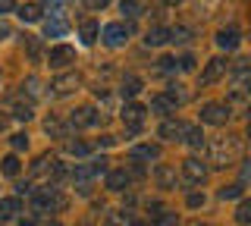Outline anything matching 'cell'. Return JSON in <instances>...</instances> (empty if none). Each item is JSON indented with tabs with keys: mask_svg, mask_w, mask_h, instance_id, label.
<instances>
[{
	"mask_svg": "<svg viewBox=\"0 0 251 226\" xmlns=\"http://www.w3.org/2000/svg\"><path fill=\"white\" fill-rule=\"evenodd\" d=\"M207 154H210V163H214V167H232V160L242 157V138H235V135L214 138V142L207 145Z\"/></svg>",
	"mask_w": 251,
	"mask_h": 226,
	"instance_id": "obj_1",
	"label": "cell"
},
{
	"mask_svg": "<svg viewBox=\"0 0 251 226\" xmlns=\"http://www.w3.org/2000/svg\"><path fill=\"white\" fill-rule=\"evenodd\" d=\"M28 198H31V207H35L38 214H53V210H63V207H66V198H63L60 189H53V185L31 189Z\"/></svg>",
	"mask_w": 251,
	"mask_h": 226,
	"instance_id": "obj_2",
	"label": "cell"
},
{
	"mask_svg": "<svg viewBox=\"0 0 251 226\" xmlns=\"http://www.w3.org/2000/svg\"><path fill=\"white\" fill-rule=\"evenodd\" d=\"M98 35H100V41H104L107 48H123V44L132 38V25L129 22H110V25H104Z\"/></svg>",
	"mask_w": 251,
	"mask_h": 226,
	"instance_id": "obj_3",
	"label": "cell"
},
{
	"mask_svg": "<svg viewBox=\"0 0 251 226\" xmlns=\"http://www.w3.org/2000/svg\"><path fill=\"white\" fill-rule=\"evenodd\" d=\"M145 113H148V107L145 104H126L123 107V123H126V129L135 135V132H141V123H145Z\"/></svg>",
	"mask_w": 251,
	"mask_h": 226,
	"instance_id": "obj_4",
	"label": "cell"
},
{
	"mask_svg": "<svg viewBox=\"0 0 251 226\" xmlns=\"http://www.w3.org/2000/svg\"><path fill=\"white\" fill-rule=\"evenodd\" d=\"M201 123L226 126V123H229V104H204L201 107Z\"/></svg>",
	"mask_w": 251,
	"mask_h": 226,
	"instance_id": "obj_5",
	"label": "cell"
},
{
	"mask_svg": "<svg viewBox=\"0 0 251 226\" xmlns=\"http://www.w3.org/2000/svg\"><path fill=\"white\" fill-rule=\"evenodd\" d=\"M47 63L53 69H63V66L75 63V48H69V44H53V48L47 50Z\"/></svg>",
	"mask_w": 251,
	"mask_h": 226,
	"instance_id": "obj_6",
	"label": "cell"
},
{
	"mask_svg": "<svg viewBox=\"0 0 251 226\" xmlns=\"http://www.w3.org/2000/svg\"><path fill=\"white\" fill-rule=\"evenodd\" d=\"M226 69H229V63H226L223 57L207 60V66H204V73H201V85H214V82H220V79L226 75Z\"/></svg>",
	"mask_w": 251,
	"mask_h": 226,
	"instance_id": "obj_7",
	"label": "cell"
},
{
	"mask_svg": "<svg viewBox=\"0 0 251 226\" xmlns=\"http://www.w3.org/2000/svg\"><path fill=\"white\" fill-rule=\"evenodd\" d=\"M69 123H73L75 129H91L100 123V116L94 107H78V110H73V116H69Z\"/></svg>",
	"mask_w": 251,
	"mask_h": 226,
	"instance_id": "obj_8",
	"label": "cell"
},
{
	"mask_svg": "<svg viewBox=\"0 0 251 226\" xmlns=\"http://www.w3.org/2000/svg\"><path fill=\"white\" fill-rule=\"evenodd\" d=\"M204 176H207V167H204L198 157H188L182 163V179H185V182L198 185V182H204Z\"/></svg>",
	"mask_w": 251,
	"mask_h": 226,
	"instance_id": "obj_9",
	"label": "cell"
},
{
	"mask_svg": "<svg viewBox=\"0 0 251 226\" xmlns=\"http://www.w3.org/2000/svg\"><path fill=\"white\" fill-rule=\"evenodd\" d=\"M78 88V75L75 73H63V75H57V79H53L50 82V91H53V95H73V91Z\"/></svg>",
	"mask_w": 251,
	"mask_h": 226,
	"instance_id": "obj_10",
	"label": "cell"
},
{
	"mask_svg": "<svg viewBox=\"0 0 251 226\" xmlns=\"http://www.w3.org/2000/svg\"><path fill=\"white\" fill-rule=\"evenodd\" d=\"M182 132H185V123L182 120H163L160 129H157V135L167 138V142H182Z\"/></svg>",
	"mask_w": 251,
	"mask_h": 226,
	"instance_id": "obj_11",
	"label": "cell"
},
{
	"mask_svg": "<svg viewBox=\"0 0 251 226\" xmlns=\"http://www.w3.org/2000/svg\"><path fill=\"white\" fill-rule=\"evenodd\" d=\"M69 32V25H66V19L60 16V13H50V19L44 22V35L47 38H63Z\"/></svg>",
	"mask_w": 251,
	"mask_h": 226,
	"instance_id": "obj_12",
	"label": "cell"
},
{
	"mask_svg": "<svg viewBox=\"0 0 251 226\" xmlns=\"http://www.w3.org/2000/svg\"><path fill=\"white\" fill-rule=\"evenodd\" d=\"M154 182L160 185V189H176V182H179V179H176V170L167 167V163H160V167L154 170Z\"/></svg>",
	"mask_w": 251,
	"mask_h": 226,
	"instance_id": "obj_13",
	"label": "cell"
},
{
	"mask_svg": "<svg viewBox=\"0 0 251 226\" xmlns=\"http://www.w3.org/2000/svg\"><path fill=\"white\" fill-rule=\"evenodd\" d=\"M53 170H57V160L53 157H38L31 163V176L35 179H53Z\"/></svg>",
	"mask_w": 251,
	"mask_h": 226,
	"instance_id": "obj_14",
	"label": "cell"
},
{
	"mask_svg": "<svg viewBox=\"0 0 251 226\" xmlns=\"http://www.w3.org/2000/svg\"><path fill=\"white\" fill-rule=\"evenodd\" d=\"M239 28H223V32H217V48H223V50H235L239 48Z\"/></svg>",
	"mask_w": 251,
	"mask_h": 226,
	"instance_id": "obj_15",
	"label": "cell"
},
{
	"mask_svg": "<svg viewBox=\"0 0 251 226\" xmlns=\"http://www.w3.org/2000/svg\"><path fill=\"white\" fill-rule=\"evenodd\" d=\"M132 160H160V145H135Z\"/></svg>",
	"mask_w": 251,
	"mask_h": 226,
	"instance_id": "obj_16",
	"label": "cell"
},
{
	"mask_svg": "<svg viewBox=\"0 0 251 226\" xmlns=\"http://www.w3.org/2000/svg\"><path fill=\"white\" fill-rule=\"evenodd\" d=\"M167 41H170V28H160V25L148 28V35H145L148 48H160V44H167Z\"/></svg>",
	"mask_w": 251,
	"mask_h": 226,
	"instance_id": "obj_17",
	"label": "cell"
},
{
	"mask_svg": "<svg viewBox=\"0 0 251 226\" xmlns=\"http://www.w3.org/2000/svg\"><path fill=\"white\" fill-rule=\"evenodd\" d=\"M19 210H22V201L19 198H0V223H3V220H13Z\"/></svg>",
	"mask_w": 251,
	"mask_h": 226,
	"instance_id": "obj_18",
	"label": "cell"
},
{
	"mask_svg": "<svg viewBox=\"0 0 251 226\" xmlns=\"http://www.w3.org/2000/svg\"><path fill=\"white\" fill-rule=\"evenodd\" d=\"M126 185H129V173H126V170H110L107 173V189L110 192H123Z\"/></svg>",
	"mask_w": 251,
	"mask_h": 226,
	"instance_id": "obj_19",
	"label": "cell"
},
{
	"mask_svg": "<svg viewBox=\"0 0 251 226\" xmlns=\"http://www.w3.org/2000/svg\"><path fill=\"white\" fill-rule=\"evenodd\" d=\"M98 32H100V25L94 19H85L82 25H78V38H82V44H94V41H98Z\"/></svg>",
	"mask_w": 251,
	"mask_h": 226,
	"instance_id": "obj_20",
	"label": "cell"
},
{
	"mask_svg": "<svg viewBox=\"0 0 251 226\" xmlns=\"http://www.w3.org/2000/svg\"><path fill=\"white\" fill-rule=\"evenodd\" d=\"M182 142H185L188 148H204V132H201V126H185Z\"/></svg>",
	"mask_w": 251,
	"mask_h": 226,
	"instance_id": "obj_21",
	"label": "cell"
},
{
	"mask_svg": "<svg viewBox=\"0 0 251 226\" xmlns=\"http://www.w3.org/2000/svg\"><path fill=\"white\" fill-rule=\"evenodd\" d=\"M123 98H135L138 95V91H141V79H138V75L135 73H129V75H123Z\"/></svg>",
	"mask_w": 251,
	"mask_h": 226,
	"instance_id": "obj_22",
	"label": "cell"
},
{
	"mask_svg": "<svg viewBox=\"0 0 251 226\" xmlns=\"http://www.w3.org/2000/svg\"><path fill=\"white\" fill-rule=\"evenodd\" d=\"M120 13H123L126 19H138L145 10H141V3H138V0H120Z\"/></svg>",
	"mask_w": 251,
	"mask_h": 226,
	"instance_id": "obj_23",
	"label": "cell"
},
{
	"mask_svg": "<svg viewBox=\"0 0 251 226\" xmlns=\"http://www.w3.org/2000/svg\"><path fill=\"white\" fill-rule=\"evenodd\" d=\"M151 110L154 113H173V110H176V104H173L167 95H157V98H151Z\"/></svg>",
	"mask_w": 251,
	"mask_h": 226,
	"instance_id": "obj_24",
	"label": "cell"
},
{
	"mask_svg": "<svg viewBox=\"0 0 251 226\" xmlns=\"http://www.w3.org/2000/svg\"><path fill=\"white\" fill-rule=\"evenodd\" d=\"M19 19H22V22H38V19H41V6H38V3L19 6Z\"/></svg>",
	"mask_w": 251,
	"mask_h": 226,
	"instance_id": "obj_25",
	"label": "cell"
},
{
	"mask_svg": "<svg viewBox=\"0 0 251 226\" xmlns=\"http://www.w3.org/2000/svg\"><path fill=\"white\" fill-rule=\"evenodd\" d=\"M170 41H173V44H188V41H192V28L176 25V28L170 32Z\"/></svg>",
	"mask_w": 251,
	"mask_h": 226,
	"instance_id": "obj_26",
	"label": "cell"
},
{
	"mask_svg": "<svg viewBox=\"0 0 251 226\" xmlns=\"http://www.w3.org/2000/svg\"><path fill=\"white\" fill-rule=\"evenodd\" d=\"M66 154H73V157H85V154H91V145L88 142H66Z\"/></svg>",
	"mask_w": 251,
	"mask_h": 226,
	"instance_id": "obj_27",
	"label": "cell"
},
{
	"mask_svg": "<svg viewBox=\"0 0 251 226\" xmlns=\"http://www.w3.org/2000/svg\"><path fill=\"white\" fill-rule=\"evenodd\" d=\"M0 170H3L6 176H19V157H16V154L3 157V160H0Z\"/></svg>",
	"mask_w": 251,
	"mask_h": 226,
	"instance_id": "obj_28",
	"label": "cell"
},
{
	"mask_svg": "<svg viewBox=\"0 0 251 226\" xmlns=\"http://www.w3.org/2000/svg\"><path fill=\"white\" fill-rule=\"evenodd\" d=\"M242 195H245V189H242V182H235V185H223V189H220V198H223V201L242 198Z\"/></svg>",
	"mask_w": 251,
	"mask_h": 226,
	"instance_id": "obj_29",
	"label": "cell"
},
{
	"mask_svg": "<svg viewBox=\"0 0 251 226\" xmlns=\"http://www.w3.org/2000/svg\"><path fill=\"white\" fill-rule=\"evenodd\" d=\"M13 116H16V120H22V123H28L31 116H35V107H31V104H16L13 107Z\"/></svg>",
	"mask_w": 251,
	"mask_h": 226,
	"instance_id": "obj_30",
	"label": "cell"
},
{
	"mask_svg": "<svg viewBox=\"0 0 251 226\" xmlns=\"http://www.w3.org/2000/svg\"><path fill=\"white\" fill-rule=\"evenodd\" d=\"M235 223H242V226L251 223V204H248V201H242L239 210H235Z\"/></svg>",
	"mask_w": 251,
	"mask_h": 226,
	"instance_id": "obj_31",
	"label": "cell"
},
{
	"mask_svg": "<svg viewBox=\"0 0 251 226\" xmlns=\"http://www.w3.org/2000/svg\"><path fill=\"white\" fill-rule=\"evenodd\" d=\"M229 100H232V104H239V107H245V104H248L245 85H235V88H232V95H229Z\"/></svg>",
	"mask_w": 251,
	"mask_h": 226,
	"instance_id": "obj_32",
	"label": "cell"
},
{
	"mask_svg": "<svg viewBox=\"0 0 251 226\" xmlns=\"http://www.w3.org/2000/svg\"><path fill=\"white\" fill-rule=\"evenodd\" d=\"M44 129H47V135H57V138H63V123H60V120H53V116L44 123Z\"/></svg>",
	"mask_w": 251,
	"mask_h": 226,
	"instance_id": "obj_33",
	"label": "cell"
},
{
	"mask_svg": "<svg viewBox=\"0 0 251 226\" xmlns=\"http://www.w3.org/2000/svg\"><path fill=\"white\" fill-rule=\"evenodd\" d=\"M25 44H28V53H31V60H41V44H38V38L25 35Z\"/></svg>",
	"mask_w": 251,
	"mask_h": 226,
	"instance_id": "obj_34",
	"label": "cell"
},
{
	"mask_svg": "<svg viewBox=\"0 0 251 226\" xmlns=\"http://www.w3.org/2000/svg\"><path fill=\"white\" fill-rule=\"evenodd\" d=\"M10 142H13V148H16V151H22V148H28V135H25V132H16V135L10 138Z\"/></svg>",
	"mask_w": 251,
	"mask_h": 226,
	"instance_id": "obj_35",
	"label": "cell"
},
{
	"mask_svg": "<svg viewBox=\"0 0 251 226\" xmlns=\"http://www.w3.org/2000/svg\"><path fill=\"white\" fill-rule=\"evenodd\" d=\"M176 66L182 69V73H192V69H195V57H192V53H185L182 60H176Z\"/></svg>",
	"mask_w": 251,
	"mask_h": 226,
	"instance_id": "obj_36",
	"label": "cell"
},
{
	"mask_svg": "<svg viewBox=\"0 0 251 226\" xmlns=\"http://www.w3.org/2000/svg\"><path fill=\"white\" fill-rule=\"evenodd\" d=\"M157 66H160L163 73H176V60H173V57H160V60H157Z\"/></svg>",
	"mask_w": 251,
	"mask_h": 226,
	"instance_id": "obj_37",
	"label": "cell"
},
{
	"mask_svg": "<svg viewBox=\"0 0 251 226\" xmlns=\"http://www.w3.org/2000/svg\"><path fill=\"white\" fill-rule=\"evenodd\" d=\"M25 88H28V95H31V98H38V95H41V82H38L35 75H31V79L25 82Z\"/></svg>",
	"mask_w": 251,
	"mask_h": 226,
	"instance_id": "obj_38",
	"label": "cell"
},
{
	"mask_svg": "<svg viewBox=\"0 0 251 226\" xmlns=\"http://www.w3.org/2000/svg\"><path fill=\"white\" fill-rule=\"evenodd\" d=\"M107 163H110L107 157H100V160H94V163H91V173H94V176H100V173H107Z\"/></svg>",
	"mask_w": 251,
	"mask_h": 226,
	"instance_id": "obj_39",
	"label": "cell"
},
{
	"mask_svg": "<svg viewBox=\"0 0 251 226\" xmlns=\"http://www.w3.org/2000/svg\"><path fill=\"white\" fill-rule=\"evenodd\" d=\"M185 204H188V207H204V195L192 192V195H188V198H185Z\"/></svg>",
	"mask_w": 251,
	"mask_h": 226,
	"instance_id": "obj_40",
	"label": "cell"
},
{
	"mask_svg": "<svg viewBox=\"0 0 251 226\" xmlns=\"http://www.w3.org/2000/svg\"><path fill=\"white\" fill-rule=\"evenodd\" d=\"M104 226H126V214H110L104 220Z\"/></svg>",
	"mask_w": 251,
	"mask_h": 226,
	"instance_id": "obj_41",
	"label": "cell"
},
{
	"mask_svg": "<svg viewBox=\"0 0 251 226\" xmlns=\"http://www.w3.org/2000/svg\"><path fill=\"white\" fill-rule=\"evenodd\" d=\"M66 3H69V0H44V6H50V13H60Z\"/></svg>",
	"mask_w": 251,
	"mask_h": 226,
	"instance_id": "obj_42",
	"label": "cell"
},
{
	"mask_svg": "<svg viewBox=\"0 0 251 226\" xmlns=\"http://www.w3.org/2000/svg\"><path fill=\"white\" fill-rule=\"evenodd\" d=\"M13 10H16V0H0V16H6Z\"/></svg>",
	"mask_w": 251,
	"mask_h": 226,
	"instance_id": "obj_43",
	"label": "cell"
},
{
	"mask_svg": "<svg viewBox=\"0 0 251 226\" xmlns=\"http://www.w3.org/2000/svg\"><path fill=\"white\" fill-rule=\"evenodd\" d=\"M107 3H110V0H85V6H88V10H104Z\"/></svg>",
	"mask_w": 251,
	"mask_h": 226,
	"instance_id": "obj_44",
	"label": "cell"
},
{
	"mask_svg": "<svg viewBox=\"0 0 251 226\" xmlns=\"http://www.w3.org/2000/svg\"><path fill=\"white\" fill-rule=\"evenodd\" d=\"M38 223V217L35 214H25V217H19V226H35Z\"/></svg>",
	"mask_w": 251,
	"mask_h": 226,
	"instance_id": "obj_45",
	"label": "cell"
},
{
	"mask_svg": "<svg viewBox=\"0 0 251 226\" xmlns=\"http://www.w3.org/2000/svg\"><path fill=\"white\" fill-rule=\"evenodd\" d=\"M160 226H176V214H160Z\"/></svg>",
	"mask_w": 251,
	"mask_h": 226,
	"instance_id": "obj_46",
	"label": "cell"
},
{
	"mask_svg": "<svg viewBox=\"0 0 251 226\" xmlns=\"http://www.w3.org/2000/svg\"><path fill=\"white\" fill-rule=\"evenodd\" d=\"M10 35H13V28L6 25V22H0V41H6V38H10Z\"/></svg>",
	"mask_w": 251,
	"mask_h": 226,
	"instance_id": "obj_47",
	"label": "cell"
},
{
	"mask_svg": "<svg viewBox=\"0 0 251 226\" xmlns=\"http://www.w3.org/2000/svg\"><path fill=\"white\" fill-rule=\"evenodd\" d=\"M16 192H19V195H28L31 185H28V182H19V185H16Z\"/></svg>",
	"mask_w": 251,
	"mask_h": 226,
	"instance_id": "obj_48",
	"label": "cell"
},
{
	"mask_svg": "<svg viewBox=\"0 0 251 226\" xmlns=\"http://www.w3.org/2000/svg\"><path fill=\"white\" fill-rule=\"evenodd\" d=\"M3 129H6V116L0 113V132H3Z\"/></svg>",
	"mask_w": 251,
	"mask_h": 226,
	"instance_id": "obj_49",
	"label": "cell"
},
{
	"mask_svg": "<svg viewBox=\"0 0 251 226\" xmlns=\"http://www.w3.org/2000/svg\"><path fill=\"white\" fill-rule=\"evenodd\" d=\"M129 226H145V223H141V220H129Z\"/></svg>",
	"mask_w": 251,
	"mask_h": 226,
	"instance_id": "obj_50",
	"label": "cell"
},
{
	"mask_svg": "<svg viewBox=\"0 0 251 226\" xmlns=\"http://www.w3.org/2000/svg\"><path fill=\"white\" fill-rule=\"evenodd\" d=\"M44 226H63V223H60V220H53V223H44Z\"/></svg>",
	"mask_w": 251,
	"mask_h": 226,
	"instance_id": "obj_51",
	"label": "cell"
},
{
	"mask_svg": "<svg viewBox=\"0 0 251 226\" xmlns=\"http://www.w3.org/2000/svg\"><path fill=\"white\" fill-rule=\"evenodd\" d=\"M192 226H210V223H192Z\"/></svg>",
	"mask_w": 251,
	"mask_h": 226,
	"instance_id": "obj_52",
	"label": "cell"
},
{
	"mask_svg": "<svg viewBox=\"0 0 251 226\" xmlns=\"http://www.w3.org/2000/svg\"><path fill=\"white\" fill-rule=\"evenodd\" d=\"M167 3H182V0H167Z\"/></svg>",
	"mask_w": 251,
	"mask_h": 226,
	"instance_id": "obj_53",
	"label": "cell"
}]
</instances>
